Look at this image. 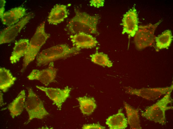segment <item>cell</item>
<instances>
[{
	"label": "cell",
	"instance_id": "d4e9b609",
	"mask_svg": "<svg viewBox=\"0 0 173 129\" xmlns=\"http://www.w3.org/2000/svg\"><path fill=\"white\" fill-rule=\"evenodd\" d=\"M0 18H1L4 13L6 1L4 0H0Z\"/></svg>",
	"mask_w": 173,
	"mask_h": 129
},
{
	"label": "cell",
	"instance_id": "484cf974",
	"mask_svg": "<svg viewBox=\"0 0 173 129\" xmlns=\"http://www.w3.org/2000/svg\"><path fill=\"white\" fill-rule=\"evenodd\" d=\"M0 106H1L3 104V94L0 91Z\"/></svg>",
	"mask_w": 173,
	"mask_h": 129
},
{
	"label": "cell",
	"instance_id": "277c9868",
	"mask_svg": "<svg viewBox=\"0 0 173 129\" xmlns=\"http://www.w3.org/2000/svg\"><path fill=\"white\" fill-rule=\"evenodd\" d=\"M172 90L168 92L163 97L156 103L148 107L141 114L142 116L147 120L164 125L166 123V111L173 109L168 104L173 102L171 96Z\"/></svg>",
	"mask_w": 173,
	"mask_h": 129
},
{
	"label": "cell",
	"instance_id": "6da1fadb",
	"mask_svg": "<svg viewBox=\"0 0 173 129\" xmlns=\"http://www.w3.org/2000/svg\"><path fill=\"white\" fill-rule=\"evenodd\" d=\"M75 15L70 20L66 29L72 34L83 32L88 34L98 33L97 25L99 19L97 15L92 16L75 9Z\"/></svg>",
	"mask_w": 173,
	"mask_h": 129
},
{
	"label": "cell",
	"instance_id": "5bb4252c",
	"mask_svg": "<svg viewBox=\"0 0 173 129\" xmlns=\"http://www.w3.org/2000/svg\"><path fill=\"white\" fill-rule=\"evenodd\" d=\"M69 14L66 5L57 4L51 10L47 18L49 24L56 25L63 22Z\"/></svg>",
	"mask_w": 173,
	"mask_h": 129
},
{
	"label": "cell",
	"instance_id": "2e32d148",
	"mask_svg": "<svg viewBox=\"0 0 173 129\" xmlns=\"http://www.w3.org/2000/svg\"><path fill=\"white\" fill-rule=\"evenodd\" d=\"M106 124L110 129H124L128 124L127 119L121 109L116 114L109 116L106 120Z\"/></svg>",
	"mask_w": 173,
	"mask_h": 129
},
{
	"label": "cell",
	"instance_id": "7a4b0ae2",
	"mask_svg": "<svg viewBox=\"0 0 173 129\" xmlns=\"http://www.w3.org/2000/svg\"><path fill=\"white\" fill-rule=\"evenodd\" d=\"M81 49L61 44L42 50L37 56V66L45 65L59 59L65 58L79 53Z\"/></svg>",
	"mask_w": 173,
	"mask_h": 129
},
{
	"label": "cell",
	"instance_id": "9a60e30c",
	"mask_svg": "<svg viewBox=\"0 0 173 129\" xmlns=\"http://www.w3.org/2000/svg\"><path fill=\"white\" fill-rule=\"evenodd\" d=\"M26 97L25 92L23 90L8 106V108L12 118L20 115L22 112L25 108Z\"/></svg>",
	"mask_w": 173,
	"mask_h": 129
},
{
	"label": "cell",
	"instance_id": "52a82bcc",
	"mask_svg": "<svg viewBox=\"0 0 173 129\" xmlns=\"http://www.w3.org/2000/svg\"><path fill=\"white\" fill-rule=\"evenodd\" d=\"M126 92L132 95H135L149 100H154L172 90L173 84L170 87L157 88H134L129 87H125Z\"/></svg>",
	"mask_w": 173,
	"mask_h": 129
},
{
	"label": "cell",
	"instance_id": "4fadbf2b",
	"mask_svg": "<svg viewBox=\"0 0 173 129\" xmlns=\"http://www.w3.org/2000/svg\"><path fill=\"white\" fill-rule=\"evenodd\" d=\"M26 15V9L20 6L4 12L0 18L3 25L9 26L18 22Z\"/></svg>",
	"mask_w": 173,
	"mask_h": 129
},
{
	"label": "cell",
	"instance_id": "44dd1931",
	"mask_svg": "<svg viewBox=\"0 0 173 129\" xmlns=\"http://www.w3.org/2000/svg\"><path fill=\"white\" fill-rule=\"evenodd\" d=\"M173 36L171 31H165L160 35L156 37V51L162 49H168L173 40Z\"/></svg>",
	"mask_w": 173,
	"mask_h": 129
},
{
	"label": "cell",
	"instance_id": "30bf717a",
	"mask_svg": "<svg viewBox=\"0 0 173 129\" xmlns=\"http://www.w3.org/2000/svg\"><path fill=\"white\" fill-rule=\"evenodd\" d=\"M57 69L54 67L53 62L50 63L48 67L42 70L34 69L27 76L29 80H37L47 86L53 82L56 76Z\"/></svg>",
	"mask_w": 173,
	"mask_h": 129
},
{
	"label": "cell",
	"instance_id": "7c38bea8",
	"mask_svg": "<svg viewBox=\"0 0 173 129\" xmlns=\"http://www.w3.org/2000/svg\"><path fill=\"white\" fill-rule=\"evenodd\" d=\"M74 47L81 48H91L96 46L98 42L90 34L83 32L71 35L70 36Z\"/></svg>",
	"mask_w": 173,
	"mask_h": 129
},
{
	"label": "cell",
	"instance_id": "5b68a950",
	"mask_svg": "<svg viewBox=\"0 0 173 129\" xmlns=\"http://www.w3.org/2000/svg\"><path fill=\"white\" fill-rule=\"evenodd\" d=\"M28 95L25 103V108L29 115L26 124L33 119H42L49 114L43 102L30 88H28Z\"/></svg>",
	"mask_w": 173,
	"mask_h": 129
},
{
	"label": "cell",
	"instance_id": "9c48e42d",
	"mask_svg": "<svg viewBox=\"0 0 173 129\" xmlns=\"http://www.w3.org/2000/svg\"><path fill=\"white\" fill-rule=\"evenodd\" d=\"M138 18L135 6L130 9L123 15L122 23V34L127 33L130 37H133L138 29Z\"/></svg>",
	"mask_w": 173,
	"mask_h": 129
},
{
	"label": "cell",
	"instance_id": "3957f363",
	"mask_svg": "<svg viewBox=\"0 0 173 129\" xmlns=\"http://www.w3.org/2000/svg\"><path fill=\"white\" fill-rule=\"evenodd\" d=\"M45 22H43L37 28L24 56L21 71H23L29 64L35 59L41 48L50 36L45 30Z\"/></svg>",
	"mask_w": 173,
	"mask_h": 129
},
{
	"label": "cell",
	"instance_id": "7402d4cb",
	"mask_svg": "<svg viewBox=\"0 0 173 129\" xmlns=\"http://www.w3.org/2000/svg\"><path fill=\"white\" fill-rule=\"evenodd\" d=\"M91 61L93 63L103 66L110 67L112 66V62L109 60L107 55L101 52H96L90 55Z\"/></svg>",
	"mask_w": 173,
	"mask_h": 129
},
{
	"label": "cell",
	"instance_id": "ac0fdd59",
	"mask_svg": "<svg viewBox=\"0 0 173 129\" xmlns=\"http://www.w3.org/2000/svg\"><path fill=\"white\" fill-rule=\"evenodd\" d=\"M124 105L127 115L128 123L130 128L142 129L138 113L139 110L133 108L126 102H124Z\"/></svg>",
	"mask_w": 173,
	"mask_h": 129
},
{
	"label": "cell",
	"instance_id": "d6986e66",
	"mask_svg": "<svg viewBox=\"0 0 173 129\" xmlns=\"http://www.w3.org/2000/svg\"><path fill=\"white\" fill-rule=\"evenodd\" d=\"M16 78L14 77L10 70L4 67L0 68V89L5 92L14 84Z\"/></svg>",
	"mask_w": 173,
	"mask_h": 129
},
{
	"label": "cell",
	"instance_id": "e0dca14e",
	"mask_svg": "<svg viewBox=\"0 0 173 129\" xmlns=\"http://www.w3.org/2000/svg\"><path fill=\"white\" fill-rule=\"evenodd\" d=\"M29 41L27 39H21L16 41L10 58L11 63L13 64L18 61L24 56L29 45Z\"/></svg>",
	"mask_w": 173,
	"mask_h": 129
},
{
	"label": "cell",
	"instance_id": "603a6c76",
	"mask_svg": "<svg viewBox=\"0 0 173 129\" xmlns=\"http://www.w3.org/2000/svg\"><path fill=\"white\" fill-rule=\"evenodd\" d=\"M82 128L83 129H105V127L97 123L85 124L83 126Z\"/></svg>",
	"mask_w": 173,
	"mask_h": 129
},
{
	"label": "cell",
	"instance_id": "cb8c5ba5",
	"mask_svg": "<svg viewBox=\"0 0 173 129\" xmlns=\"http://www.w3.org/2000/svg\"><path fill=\"white\" fill-rule=\"evenodd\" d=\"M104 2L103 0H91L89 2L90 6L98 8L104 6Z\"/></svg>",
	"mask_w": 173,
	"mask_h": 129
},
{
	"label": "cell",
	"instance_id": "ba28073f",
	"mask_svg": "<svg viewBox=\"0 0 173 129\" xmlns=\"http://www.w3.org/2000/svg\"><path fill=\"white\" fill-rule=\"evenodd\" d=\"M33 17L32 14L28 15L12 26H8L0 33V44L9 43L15 39L22 29Z\"/></svg>",
	"mask_w": 173,
	"mask_h": 129
},
{
	"label": "cell",
	"instance_id": "8fae6325",
	"mask_svg": "<svg viewBox=\"0 0 173 129\" xmlns=\"http://www.w3.org/2000/svg\"><path fill=\"white\" fill-rule=\"evenodd\" d=\"M36 87L44 92L46 95L60 110L63 103L69 97L71 88L67 86L63 89L36 86Z\"/></svg>",
	"mask_w": 173,
	"mask_h": 129
},
{
	"label": "cell",
	"instance_id": "8992f818",
	"mask_svg": "<svg viewBox=\"0 0 173 129\" xmlns=\"http://www.w3.org/2000/svg\"><path fill=\"white\" fill-rule=\"evenodd\" d=\"M162 21V20H160L154 24H149L139 26L134 36V43L138 49L141 50L152 45L155 40V30Z\"/></svg>",
	"mask_w": 173,
	"mask_h": 129
},
{
	"label": "cell",
	"instance_id": "ffe728a7",
	"mask_svg": "<svg viewBox=\"0 0 173 129\" xmlns=\"http://www.w3.org/2000/svg\"><path fill=\"white\" fill-rule=\"evenodd\" d=\"M76 99L79 102L80 110L84 115H90L97 107L95 101L92 97L85 96Z\"/></svg>",
	"mask_w": 173,
	"mask_h": 129
}]
</instances>
